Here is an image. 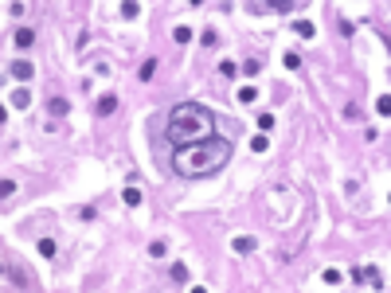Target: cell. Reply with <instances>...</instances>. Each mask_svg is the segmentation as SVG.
I'll list each match as a JSON object with an SVG mask.
<instances>
[{
    "label": "cell",
    "mask_w": 391,
    "mask_h": 293,
    "mask_svg": "<svg viewBox=\"0 0 391 293\" xmlns=\"http://www.w3.org/2000/svg\"><path fill=\"white\" fill-rule=\"evenodd\" d=\"M165 250H168L165 238H161V242H149V254H153V258H165Z\"/></svg>",
    "instance_id": "cell-17"
},
{
    "label": "cell",
    "mask_w": 391,
    "mask_h": 293,
    "mask_svg": "<svg viewBox=\"0 0 391 293\" xmlns=\"http://www.w3.org/2000/svg\"><path fill=\"white\" fill-rule=\"evenodd\" d=\"M12 74H16V78H24V82H28V78H32V74H36V67H32V63H28V59H16V63H12Z\"/></svg>",
    "instance_id": "cell-3"
},
{
    "label": "cell",
    "mask_w": 391,
    "mask_h": 293,
    "mask_svg": "<svg viewBox=\"0 0 391 293\" xmlns=\"http://www.w3.org/2000/svg\"><path fill=\"white\" fill-rule=\"evenodd\" d=\"M165 137H168V145H176V149H184V145H200V141H211V137H215V117H211V110L184 102V106L172 110Z\"/></svg>",
    "instance_id": "cell-2"
},
{
    "label": "cell",
    "mask_w": 391,
    "mask_h": 293,
    "mask_svg": "<svg viewBox=\"0 0 391 293\" xmlns=\"http://www.w3.org/2000/svg\"><path fill=\"white\" fill-rule=\"evenodd\" d=\"M227 161H231V141H227V137H211V141H200V145H184V149L172 153V168H176V176H184V180L211 176V172H219Z\"/></svg>",
    "instance_id": "cell-1"
},
{
    "label": "cell",
    "mask_w": 391,
    "mask_h": 293,
    "mask_svg": "<svg viewBox=\"0 0 391 293\" xmlns=\"http://www.w3.org/2000/svg\"><path fill=\"white\" fill-rule=\"evenodd\" d=\"M121 200H125V207H141V192H137V188H125Z\"/></svg>",
    "instance_id": "cell-9"
},
{
    "label": "cell",
    "mask_w": 391,
    "mask_h": 293,
    "mask_svg": "<svg viewBox=\"0 0 391 293\" xmlns=\"http://www.w3.org/2000/svg\"><path fill=\"white\" fill-rule=\"evenodd\" d=\"M32 43H36V32H32V28H20V32H16V47H24V51H28Z\"/></svg>",
    "instance_id": "cell-6"
},
{
    "label": "cell",
    "mask_w": 391,
    "mask_h": 293,
    "mask_svg": "<svg viewBox=\"0 0 391 293\" xmlns=\"http://www.w3.org/2000/svg\"><path fill=\"white\" fill-rule=\"evenodd\" d=\"M12 192H16V180H4V184H0V196H4V200H8Z\"/></svg>",
    "instance_id": "cell-24"
},
{
    "label": "cell",
    "mask_w": 391,
    "mask_h": 293,
    "mask_svg": "<svg viewBox=\"0 0 391 293\" xmlns=\"http://www.w3.org/2000/svg\"><path fill=\"white\" fill-rule=\"evenodd\" d=\"M51 113H59V117H63V113H67V102H63V98H55V102H51Z\"/></svg>",
    "instance_id": "cell-26"
},
{
    "label": "cell",
    "mask_w": 391,
    "mask_h": 293,
    "mask_svg": "<svg viewBox=\"0 0 391 293\" xmlns=\"http://www.w3.org/2000/svg\"><path fill=\"white\" fill-rule=\"evenodd\" d=\"M200 43H204V47H215V32H211V28H207V32H204V36H200Z\"/></svg>",
    "instance_id": "cell-25"
},
{
    "label": "cell",
    "mask_w": 391,
    "mask_h": 293,
    "mask_svg": "<svg viewBox=\"0 0 391 293\" xmlns=\"http://www.w3.org/2000/svg\"><path fill=\"white\" fill-rule=\"evenodd\" d=\"M192 36H196V32H192L188 24H180V28L172 32V39H176V43H192Z\"/></svg>",
    "instance_id": "cell-10"
},
{
    "label": "cell",
    "mask_w": 391,
    "mask_h": 293,
    "mask_svg": "<svg viewBox=\"0 0 391 293\" xmlns=\"http://www.w3.org/2000/svg\"><path fill=\"white\" fill-rule=\"evenodd\" d=\"M113 110H117V98H113V94H106V98L98 102V117H110Z\"/></svg>",
    "instance_id": "cell-7"
},
{
    "label": "cell",
    "mask_w": 391,
    "mask_h": 293,
    "mask_svg": "<svg viewBox=\"0 0 391 293\" xmlns=\"http://www.w3.org/2000/svg\"><path fill=\"white\" fill-rule=\"evenodd\" d=\"M168 277H172L176 285H184V281H188V266H184V262H172V270H168Z\"/></svg>",
    "instance_id": "cell-8"
},
{
    "label": "cell",
    "mask_w": 391,
    "mask_h": 293,
    "mask_svg": "<svg viewBox=\"0 0 391 293\" xmlns=\"http://www.w3.org/2000/svg\"><path fill=\"white\" fill-rule=\"evenodd\" d=\"M250 149H254V153H266V149H270V141H266V137H254V141H250Z\"/></svg>",
    "instance_id": "cell-19"
},
{
    "label": "cell",
    "mask_w": 391,
    "mask_h": 293,
    "mask_svg": "<svg viewBox=\"0 0 391 293\" xmlns=\"http://www.w3.org/2000/svg\"><path fill=\"white\" fill-rule=\"evenodd\" d=\"M39 254L43 258H55V238H39Z\"/></svg>",
    "instance_id": "cell-14"
},
{
    "label": "cell",
    "mask_w": 391,
    "mask_h": 293,
    "mask_svg": "<svg viewBox=\"0 0 391 293\" xmlns=\"http://www.w3.org/2000/svg\"><path fill=\"white\" fill-rule=\"evenodd\" d=\"M375 110H379V113H383V117H387V113H391V98H387V94H383V98H379V102H375Z\"/></svg>",
    "instance_id": "cell-23"
},
{
    "label": "cell",
    "mask_w": 391,
    "mask_h": 293,
    "mask_svg": "<svg viewBox=\"0 0 391 293\" xmlns=\"http://www.w3.org/2000/svg\"><path fill=\"white\" fill-rule=\"evenodd\" d=\"M258 71H262V59H246L242 63V74H258Z\"/></svg>",
    "instance_id": "cell-15"
},
{
    "label": "cell",
    "mask_w": 391,
    "mask_h": 293,
    "mask_svg": "<svg viewBox=\"0 0 391 293\" xmlns=\"http://www.w3.org/2000/svg\"><path fill=\"white\" fill-rule=\"evenodd\" d=\"M282 63H286V71H298V67H301V55H298V51H286Z\"/></svg>",
    "instance_id": "cell-11"
},
{
    "label": "cell",
    "mask_w": 391,
    "mask_h": 293,
    "mask_svg": "<svg viewBox=\"0 0 391 293\" xmlns=\"http://www.w3.org/2000/svg\"><path fill=\"white\" fill-rule=\"evenodd\" d=\"M321 277H325V285H340V270H325Z\"/></svg>",
    "instance_id": "cell-21"
},
{
    "label": "cell",
    "mask_w": 391,
    "mask_h": 293,
    "mask_svg": "<svg viewBox=\"0 0 391 293\" xmlns=\"http://www.w3.org/2000/svg\"><path fill=\"white\" fill-rule=\"evenodd\" d=\"M12 106L28 110V106H32V94H28V90H16V94H12Z\"/></svg>",
    "instance_id": "cell-13"
},
{
    "label": "cell",
    "mask_w": 391,
    "mask_h": 293,
    "mask_svg": "<svg viewBox=\"0 0 391 293\" xmlns=\"http://www.w3.org/2000/svg\"><path fill=\"white\" fill-rule=\"evenodd\" d=\"M153 74H157V59H145V67H141V74H137V78H141V82H149Z\"/></svg>",
    "instance_id": "cell-12"
},
{
    "label": "cell",
    "mask_w": 391,
    "mask_h": 293,
    "mask_svg": "<svg viewBox=\"0 0 391 293\" xmlns=\"http://www.w3.org/2000/svg\"><path fill=\"white\" fill-rule=\"evenodd\" d=\"M219 74H223V78H235V74H239V67H235V63H227V59H223V63H219Z\"/></svg>",
    "instance_id": "cell-16"
},
{
    "label": "cell",
    "mask_w": 391,
    "mask_h": 293,
    "mask_svg": "<svg viewBox=\"0 0 391 293\" xmlns=\"http://www.w3.org/2000/svg\"><path fill=\"white\" fill-rule=\"evenodd\" d=\"M258 129H262V133L274 129V113H258Z\"/></svg>",
    "instance_id": "cell-18"
},
{
    "label": "cell",
    "mask_w": 391,
    "mask_h": 293,
    "mask_svg": "<svg viewBox=\"0 0 391 293\" xmlns=\"http://www.w3.org/2000/svg\"><path fill=\"white\" fill-rule=\"evenodd\" d=\"M254 98H258L254 86H242V90H239V102H254Z\"/></svg>",
    "instance_id": "cell-20"
},
{
    "label": "cell",
    "mask_w": 391,
    "mask_h": 293,
    "mask_svg": "<svg viewBox=\"0 0 391 293\" xmlns=\"http://www.w3.org/2000/svg\"><path fill=\"white\" fill-rule=\"evenodd\" d=\"M137 12H141L137 4H121V16H125V20H137Z\"/></svg>",
    "instance_id": "cell-22"
},
{
    "label": "cell",
    "mask_w": 391,
    "mask_h": 293,
    "mask_svg": "<svg viewBox=\"0 0 391 293\" xmlns=\"http://www.w3.org/2000/svg\"><path fill=\"white\" fill-rule=\"evenodd\" d=\"M294 32H298L301 39H313V36H317V28H313V20H294Z\"/></svg>",
    "instance_id": "cell-4"
},
{
    "label": "cell",
    "mask_w": 391,
    "mask_h": 293,
    "mask_svg": "<svg viewBox=\"0 0 391 293\" xmlns=\"http://www.w3.org/2000/svg\"><path fill=\"white\" fill-rule=\"evenodd\" d=\"M231 246H235V254H250V250H254V246H258V242H254V238H250V235H239V238H235V242H231Z\"/></svg>",
    "instance_id": "cell-5"
}]
</instances>
